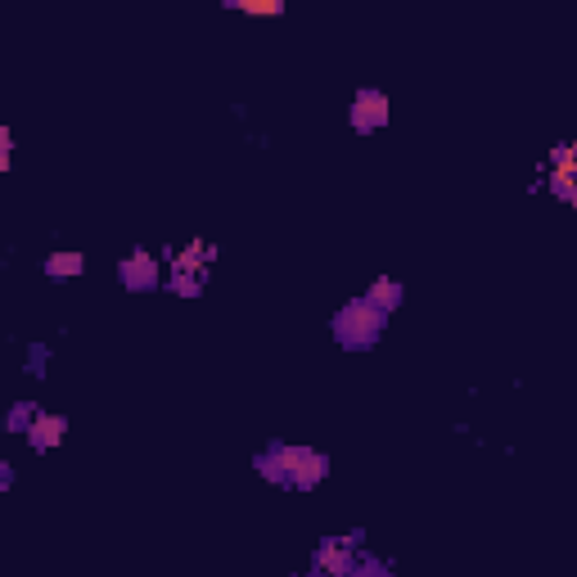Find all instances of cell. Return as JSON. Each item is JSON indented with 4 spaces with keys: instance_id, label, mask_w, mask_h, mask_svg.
Returning a JSON list of instances; mask_svg holds the SVG:
<instances>
[{
    "instance_id": "cell-5",
    "label": "cell",
    "mask_w": 577,
    "mask_h": 577,
    "mask_svg": "<svg viewBox=\"0 0 577 577\" xmlns=\"http://www.w3.org/2000/svg\"><path fill=\"white\" fill-rule=\"evenodd\" d=\"M163 262H168V289L172 298L181 302H199L208 289H212V272L217 266H208L199 253H195V240H181V244H159Z\"/></svg>"
},
{
    "instance_id": "cell-7",
    "label": "cell",
    "mask_w": 577,
    "mask_h": 577,
    "mask_svg": "<svg viewBox=\"0 0 577 577\" xmlns=\"http://www.w3.org/2000/svg\"><path fill=\"white\" fill-rule=\"evenodd\" d=\"M343 123L357 140H374L393 127V95L374 86V82H361L353 95H348V108H343Z\"/></svg>"
},
{
    "instance_id": "cell-17",
    "label": "cell",
    "mask_w": 577,
    "mask_h": 577,
    "mask_svg": "<svg viewBox=\"0 0 577 577\" xmlns=\"http://www.w3.org/2000/svg\"><path fill=\"white\" fill-rule=\"evenodd\" d=\"M244 140H249L253 149H272V136H266V131H249Z\"/></svg>"
},
{
    "instance_id": "cell-15",
    "label": "cell",
    "mask_w": 577,
    "mask_h": 577,
    "mask_svg": "<svg viewBox=\"0 0 577 577\" xmlns=\"http://www.w3.org/2000/svg\"><path fill=\"white\" fill-rule=\"evenodd\" d=\"M14 159H19V136L14 127H0V176L14 172Z\"/></svg>"
},
{
    "instance_id": "cell-6",
    "label": "cell",
    "mask_w": 577,
    "mask_h": 577,
    "mask_svg": "<svg viewBox=\"0 0 577 577\" xmlns=\"http://www.w3.org/2000/svg\"><path fill=\"white\" fill-rule=\"evenodd\" d=\"M113 280H118L123 293L145 298V293H163L168 289V262L159 249L149 244H131L118 262H113Z\"/></svg>"
},
{
    "instance_id": "cell-2",
    "label": "cell",
    "mask_w": 577,
    "mask_h": 577,
    "mask_svg": "<svg viewBox=\"0 0 577 577\" xmlns=\"http://www.w3.org/2000/svg\"><path fill=\"white\" fill-rule=\"evenodd\" d=\"M389 316L379 312V307L366 298V293H353V298H343L334 312H330V321H325V330H330V343L338 353H348V357H366V353H374L383 338H389Z\"/></svg>"
},
{
    "instance_id": "cell-11",
    "label": "cell",
    "mask_w": 577,
    "mask_h": 577,
    "mask_svg": "<svg viewBox=\"0 0 577 577\" xmlns=\"http://www.w3.org/2000/svg\"><path fill=\"white\" fill-rule=\"evenodd\" d=\"M46 411V402H36V397H14L5 406V415H0V429H5L10 438H27V429L36 425V415Z\"/></svg>"
},
{
    "instance_id": "cell-12",
    "label": "cell",
    "mask_w": 577,
    "mask_h": 577,
    "mask_svg": "<svg viewBox=\"0 0 577 577\" xmlns=\"http://www.w3.org/2000/svg\"><path fill=\"white\" fill-rule=\"evenodd\" d=\"M50 366H55V343L50 338H27L23 343V379H36V383H46L50 379Z\"/></svg>"
},
{
    "instance_id": "cell-10",
    "label": "cell",
    "mask_w": 577,
    "mask_h": 577,
    "mask_svg": "<svg viewBox=\"0 0 577 577\" xmlns=\"http://www.w3.org/2000/svg\"><path fill=\"white\" fill-rule=\"evenodd\" d=\"M361 293H366V298H370V302H374V307H379V312L389 316V321L402 312V307H406V298H411L406 280H402V276H393V272H379V276H370V285H366Z\"/></svg>"
},
{
    "instance_id": "cell-9",
    "label": "cell",
    "mask_w": 577,
    "mask_h": 577,
    "mask_svg": "<svg viewBox=\"0 0 577 577\" xmlns=\"http://www.w3.org/2000/svg\"><path fill=\"white\" fill-rule=\"evenodd\" d=\"M91 272V257L82 249H50L42 257V280L50 285H72V280H86Z\"/></svg>"
},
{
    "instance_id": "cell-14",
    "label": "cell",
    "mask_w": 577,
    "mask_h": 577,
    "mask_svg": "<svg viewBox=\"0 0 577 577\" xmlns=\"http://www.w3.org/2000/svg\"><path fill=\"white\" fill-rule=\"evenodd\" d=\"M348 577H397V559L383 555V551H374V546H366L357 555V564L348 568Z\"/></svg>"
},
{
    "instance_id": "cell-19",
    "label": "cell",
    "mask_w": 577,
    "mask_h": 577,
    "mask_svg": "<svg viewBox=\"0 0 577 577\" xmlns=\"http://www.w3.org/2000/svg\"><path fill=\"white\" fill-rule=\"evenodd\" d=\"M289 577H312V573H307V568H298V573H289Z\"/></svg>"
},
{
    "instance_id": "cell-3",
    "label": "cell",
    "mask_w": 577,
    "mask_h": 577,
    "mask_svg": "<svg viewBox=\"0 0 577 577\" xmlns=\"http://www.w3.org/2000/svg\"><path fill=\"white\" fill-rule=\"evenodd\" d=\"M528 195H546L559 208L577 212V140H551L532 163Z\"/></svg>"
},
{
    "instance_id": "cell-4",
    "label": "cell",
    "mask_w": 577,
    "mask_h": 577,
    "mask_svg": "<svg viewBox=\"0 0 577 577\" xmlns=\"http://www.w3.org/2000/svg\"><path fill=\"white\" fill-rule=\"evenodd\" d=\"M370 546V528L366 523H353L343 532H325L321 542H312L307 551V573L312 577H348V568L357 564V555Z\"/></svg>"
},
{
    "instance_id": "cell-16",
    "label": "cell",
    "mask_w": 577,
    "mask_h": 577,
    "mask_svg": "<svg viewBox=\"0 0 577 577\" xmlns=\"http://www.w3.org/2000/svg\"><path fill=\"white\" fill-rule=\"evenodd\" d=\"M19 487V465L10 455H0V492H14Z\"/></svg>"
},
{
    "instance_id": "cell-8",
    "label": "cell",
    "mask_w": 577,
    "mask_h": 577,
    "mask_svg": "<svg viewBox=\"0 0 577 577\" xmlns=\"http://www.w3.org/2000/svg\"><path fill=\"white\" fill-rule=\"evenodd\" d=\"M68 434H72V419H68V411H55V406H46L42 415H36V425L27 429L23 447H27L32 455H55V451L68 442Z\"/></svg>"
},
{
    "instance_id": "cell-1",
    "label": "cell",
    "mask_w": 577,
    "mask_h": 577,
    "mask_svg": "<svg viewBox=\"0 0 577 577\" xmlns=\"http://www.w3.org/2000/svg\"><path fill=\"white\" fill-rule=\"evenodd\" d=\"M253 474L276 487V492H293V496H312L330 483L334 474V455L316 442H289V438H266L253 451Z\"/></svg>"
},
{
    "instance_id": "cell-13",
    "label": "cell",
    "mask_w": 577,
    "mask_h": 577,
    "mask_svg": "<svg viewBox=\"0 0 577 577\" xmlns=\"http://www.w3.org/2000/svg\"><path fill=\"white\" fill-rule=\"evenodd\" d=\"M226 14H244V19H285L289 0H221Z\"/></svg>"
},
{
    "instance_id": "cell-18",
    "label": "cell",
    "mask_w": 577,
    "mask_h": 577,
    "mask_svg": "<svg viewBox=\"0 0 577 577\" xmlns=\"http://www.w3.org/2000/svg\"><path fill=\"white\" fill-rule=\"evenodd\" d=\"M230 118H235V123H249V104L235 100V104H230Z\"/></svg>"
}]
</instances>
